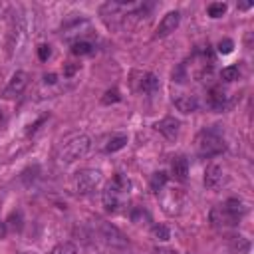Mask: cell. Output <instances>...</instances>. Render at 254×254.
Returning a JSON list of instances; mask_svg holds the SVG:
<instances>
[{"mask_svg":"<svg viewBox=\"0 0 254 254\" xmlns=\"http://www.w3.org/2000/svg\"><path fill=\"white\" fill-rule=\"evenodd\" d=\"M121 99V95H119V89H107L105 93H103V97H101V103L103 105H111V103H117Z\"/></svg>","mask_w":254,"mask_h":254,"instance_id":"484cf974","label":"cell"},{"mask_svg":"<svg viewBox=\"0 0 254 254\" xmlns=\"http://www.w3.org/2000/svg\"><path fill=\"white\" fill-rule=\"evenodd\" d=\"M50 254H78V246L74 242H60L58 246L52 248Z\"/></svg>","mask_w":254,"mask_h":254,"instance_id":"7402d4cb","label":"cell"},{"mask_svg":"<svg viewBox=\"0 0 254 254\" xmlns=\"http://www.w3.org/2000/svg\"><path fill=\"white\" fill-rule=\"evenodd\" d=\"M250 6H252V4H250V2H244V4H240V6H238V8H242V10H248V8H250Z\"/></svg>","mask_w":254,"mask_h":254,"instance_id":"836d02e7","label":"cell"},{"mask_svg":"<svg viewBox=\"0 0 254 254\" xmlns=\"http://www.w3.org/2000/svg\"><path fill=\"white\" fill-rule=\"evenodd\" d=\"M173 103L183 113H193L199 107V101H197L195 95H177V97H173Z\"/></svg>","mask_w":254,"mask_h":254,"instance_id":"9a60e30c","label":"cell"},{"mask_svg":"<svg viewBox=\"0 0 254 254\" xmlns=\"http://www.w3.org/2000/svg\"><path fill=\"white\" fill-rule=\"evenodd\" d=\"M195 147H197V153L201 157H214V155L222 153L224 151V139H222L220 127L212 125V127L203 129L195 139Z\"/></svg>","mask_w":254,"mask_h":254,"instance_id":"7a4b0ae2","label":"cell"},{"mask_svg":"<svg viewBox=\"0 0 254 254\" xmlns=\"http://www.w3.org/2000/svg\"><path fill=\"white\" fill-rule=\"evenodd\" d=\"M22 212L20 211H14V212H10V216H8V222H6V228H10V230H14V232H20L22 230Z\"/></svg>","mask_w":254,"mask_h":254,"instance_id":"ffe728a7","label":"cell"},{"mask_svg":"<svg viewBox=\"0 0 254 254\" xmlns=\"http://www.w3.org/2000/svg\"><path fill=\"white\" fill-rule=\"evenodd\" d=\"M0 121H2V111H0Z\"/></svg>","mask_w":254,"mask_h":254,"instance_id":"d590c367","label":"cell"},{"mask_svg":"<svg viewBox=\"0 0 254 254\" xmlns=\"http://www.w3.org/2000/svg\"><path fill=\"white\" fill-rule=\"evenodd\" d=\"M44 121H46V117H42V119H38V121H36V123H34L32 127H30V129H28V135H30V133H36V131H38V127H40V125H42Z\"/></svg>","mask_w":254,"mask_h":254,"instance_id":"f546056e","label":"cell"},{"mask_svg":"<svg viewBox=\"0 0 254 254\" xmlns=\"http://www.w3.org/2000/svg\"><path fill=\"white\" fill-rule=\"evenodd\" d=\"M56 80H58L56 74H46V76H44V82H46V84H56Z\"/></svg>","mask_w":254,"mask_h":254,"instance_id":"1f68e13d","label":"cell"},{"mask_svg":"<svg viewBox=\"0 0 254 254\" xmlns=\"http://www.w3.org/2000/svg\"><path fill=\"white\" fill-rule=\"evenodd\" d=\"M127 145V135H113L111 139H107V143H105V153H115V151H119V149H123Z\"/></svg>","mask_w":254,"mask_h":254,"instance_id":"e0dca14e","label":"cell"},{"mask_svg":"<svg viewBox=\"0 0 254 254\" xmlns=\"http://www.w3.org/2000/svg\"><path fill=\"white\" fill-rule=\"evenodd\" d=\"M141 89L145 93H155L159 89V78L155 74H145L141 80Z\"/></svg>","mask_w":254,"mask_h":254,"instance_id":"ac0fdd59","label":"cell"},{"mask_svg":"<svg viewBox=\"0 0 254 254\" xmlns=\"http://www.w3.org/2000/svg\"><path fill=\"white\" fill-rule=\"evenodd\" d=\"M129 189H131V183L125 175H115L113 181L105 187L103 195H101V203H103V209L107 212H115L119 211V207L123 205V199L129 195Z\"/></svg>","mask_w":254,"mask_h":254,"instance_id":"6da1fadb","label":"cell"},{"mask_svg":"<svg viewBox=\"0 0 254 254\" xmlns=\"http://www.w3.org/2000/svg\"><path fill=\"white\" fill-rule=\"evenodd\" d=\"M171 173L177 181L185 183L189 179V161L185 157H175L173 163H171Z\"/></svg>","mask_w":254,"mask_h":254,"instance_id":"4fadbf2b","label":"cell"},{"mask_svg":"<svg viewBox=\"0 0 254 254\" xmlns=\"http://www.w3.org/2000/svg\"><path fill=\"white\" fill-rule=\"evenodd\" d=\"M224 183V171L220 165L212 163L205 169V187L211 189V191H216L220 185Z\"/></svg>","mask_w":254,"mask_h":254,"instance_id":"9c48e42d","label":"cell"},{"mask_svg":"<svg viewBox=\"0 0 254 254\" xmlns=\"http://www.w3.org/2000/svg\"><path fill=\"white\" fill-rule=\"evenodd\" d=\"M161 203H163V209H165L169 214H179V212H181L179 207H183V195H181L177 189H171V191H169V199L163 197Z\"/></svg>","mask_w":254,"mask_h":254,"instance_id":"8fae6325","label":"cell"},{"mask_svg":"<svg viewBox=\"0 0 254 254\" xmlns=\"http://www.w3.org/2000/svg\"><path fill=\"white\" fill-rule=\"evenodd\" d=\"M155 129H157L161 135H165L169 141H173V139H177V135H179L181 123H179V119H175V117H165V119H161V121L155 123Z\"/></svg>","mask_w":254,"mask_h":254,"instance_id":"30bf717a","label":"cell"},{"mask_svg":"<svg viewBox=\"0 0 254 254\" xmlns=\"http://www.w3.org/2000/svg\"><path fill=\"white\" fill-rule=\"evenodd\" d=\"M222 209L226 211V214L238 224V220L244 216V212H246V207L242 205V201H238V199H228L224 205H222Z\"/></svg>","mask_w":254,"mask_h":254,"instance_id":"7c38bea8","label":"cell"},{"mask_svg":"<svg viewBox=\"0 0 254 254\" xmlns=\"http://www.w3.org/2000/svg\"><path fill=\"white\" fill-rule=\"evenodd\" d=\"M93 232H95V236H97L101 242H105L107 246H119V248L127 246L125 234H123L117 226H113L111 222H105V220H93Z\"/></svg>","mask_w":254,"mask_h":254,"instance_id":"277c9868","label":"cell"},{"mask_svg":"<svg viewBox=\"0 0 254 254\" xmlns=\"http://www.w3.org/2000/svg\"><path fill=\"white\" fill-rule=\"evenodd\" d=\"M211 222L214 224V226H218V228H226V226H234L236 222L226 214V211L222 209V205L220 207H214L212 211H211Z\"/></svg>","mask_w":254,"mask_h":254,"instance_id":"5bb4252c","label":"cell"},{"mask_svg":"<svg viewBox=\"0 0 254 254\" xmlns=\"http://www.w3.org/2000/svg\"><path fill=\"white\" fill-rule=\"evenodd\" d=\"M28 82H30V76H28L26 72H16V74L10 78V82H8L6 89H4V95H6V97H16V95H20V93L28 87Z\"/></svg>","mask_w":254,"mask_h":254,"instance_id":"ba28073f","label":"cell"},{"mask_svg":"<svg viewBox=\"0 0 254 254\" xmlns=\"http://www.w3.org/2000/svg\"><path fill=\"white\" fill-rule=\"evenodd\" d=\"M232 48H234L232 40H222V42L218 44V52H220V54H230V52H232Z\"/></svg>","mask_w":254,"mask_h":254,"instance_id":"83f0119b","label":"cell"},{"mask_svg":"<svg viewBox=\"0 0 254 254\" xmlns=\"http://www.w3.org/2000/svg\"><path fill=\"white\" fill-rule=\"evenodd\" d=\"M38 58H40L42 62H46V60L50 58V46H46V44H42V46L38 48Z\"/></svg>","mask_w":254,"mask_h":254,"instance_id":"f1b7e54d","label":"cell"},{"mask_svg":"<svg viewBox=\"0 0 254 254\" xmlns=\"http://www.w3.org/2000/svg\"><path fill=\"white\" fill-rule=\"evenodd\" d=\"M179 22H181V12H177V10L167 12V14L163 16V20L159 22V26H157L155 38H167L169 34H173V32L177 30Z\"/></svg>","mask_w":254,"mask_h":254,"instance_id":"52a82bcc","label":"cell"},{"mask_svg":"<svg viewBox=\"0 0 254 254\" xmlns=\"http://www.w3.org/2000/svg\"><path fill=\"white\" fill-rule=\"evenodd\" d=\"M232 246L238 250V254H246V252H248V248H250V242H248L244 236H234Z\"/></svg>","mask_w":254,"mask_h":254,"instance_id":"4316f807","label":"cell"},{"mask_svg":"<svg viewBox=\"0 0 254 254\" xmlns=\"http://www.w3.org/2000/svg\"><path fill=\"white\" fill-rule=\"evenodd\" d=\"M238 76H240L238 66H228V68H224V70L220 72V78H222L224 82H234V80H238Z\"/></svg>","mask_w":254,"mask_h":254,"instance_id":"cb8c5ba5","label":"cell"},{"mask_svg":"<svg viewBox=\"0 0 254 254\" xmlns=\"http://www.w3.org/2000/svg\"><path fill=\"white\" fill-rule=\"evenodd\" d=\"M22 254H36V252H22Z\"/></svg>","mask_w":254,"mask_h":254,"instance_id":"e575fe53","label":"cell"},{"mask_svg":"<svg viewBox=\"0 0 254 254\" xmlns=\"http://www.w3.org/2000/svg\"><path fill=\"white\" fill-rule=\"evenodd\" d=\"M207 12H209V16H211V18H220V16L226 12V4H222V2H214V4H209Z\"/></svg>","mask_w":254,"mask_h":254,"instance_id":"d4e9b609","label":"cell"},{"mask_svg":"<svg viewBox=\"0 0 254 254\" xmlns=\"http://www.w3.org/2000/svg\"><path fill=\"white\" fill-rule=\"evenodd\" d=\"M209 103H211L212 109L222 111V109L228 105V95H226V91H222L220 87H212V89H211V95H209Z\"/></svg>","mask_w":254,"mask_h":254,"instance_id":"2e32d148","label":"cell"},{"mask_svg":"<svg viewBox=\"0 0 254 254\" xmlns=\"http://www.w3.org/2000/svg\"><path fill=\"white\" fill-rule=\"evenodd\" d=\"M22 40H24V22L22 18H12V24H10V32H8V54L14 56V52L22 46Z\"/></svg>","mask_w":254,"mask_h":254,"instance_id":"8992f818","label":"cell"},{"mask_svg":"<svg viewBox=\"0 0 254 254\" xmlns=\"http://www.w3.org/2000/svg\"><path fill=\"white\" fill-rule=\"evenodd\" d=\"M151 232H153V238H155V240H161V242H167V240L171 238V230H169L165 224H155V226L151 228Z\"/></svg>","mask_w":254,"mask_h":254,"instance_id":"44dd1931","label":"cell"},{"mask_svg":"<svg viewBox=\"0 0 254 254\" xmlns=\"http://www.w3.org/2000/svg\"><path fill=\"white\" fill-rule=\"evenodd\" d=\"M72 52H74L76 56H87V54H91V52H93V46H91L89 42L80 40V42H76V44L72 46Z\"/></svg>","mask_w":254,"mask_h":254,"instance_id":"603a6c76","label":"cell"},{"mask_svg":"<svg viewBox=\"0 0 254 254\" xmlns=\"http://www.w3.org/2000/svg\"><path fill=\"white\" fill-rule=\"evenodd\" d=\"M167 173H163V171H159V173H155L153 177H151V191L153 193H161L163 189H165V185H167Z\"/></svg>","mask_w":254,"mask_h":254,"instance_id":"d6986e66","label":"cell"},{"mask_svg":"<svg viewBox=\"0 0 254 254\" xmlns=\"http://www.w3.org/2000/svg\"><path fill=\"white\" fill-rule=\"evenodd\" d=\"M99 183H101V173L97 169H84V171H78L74 177V185L80 195L91 193Z\"/></svg>","mask_w":254,"mask_h":254,"instance_id":"5b68a950","label":"cell"},{"mask_svg":"<svg viewBox=\"0 0 254 254\" xmlns=\"http://www.w3.org/2000/svg\"><path fill=\"white\" fill-rule=\"evenodd\" d=\"M6 230H8V228H6V222H4L2 218H0V238H4V234H6Z\"/></svg>","mask_w":254,"mask_h":254,"instance_id":"d6a6232c","label":"cell"},{"mask_svg":"<svg viewBox=\"0 0 254 254\" xmlns=\"http://www.w3.org/2000/svg\"><path fill=\"white\" fill-rule=\"evenodd\" d=\"M76 70H78V66L68 64V66H66V70H64V76H74V74H76Z\"/></svg>","mask_w":254,"mask_h":254,"instance_id":"4dcf8cb0","label":"cell"},{"mask_svg":"<svg viewBox=\"0 0 254 254\" xmlns=\"http://www.w3.org/2000/svg\"><path fill=\"white\" fill-rule=\"evenodd\" d=\"M91 147V139L87 135H76L72 139H68L62 149L58 151V161L60 163H74L78 159H82Z\"/></svg>","mask_w":254,"mask_h":254,"instance_id":"3957f363","label":"cell"}]
</instances>
